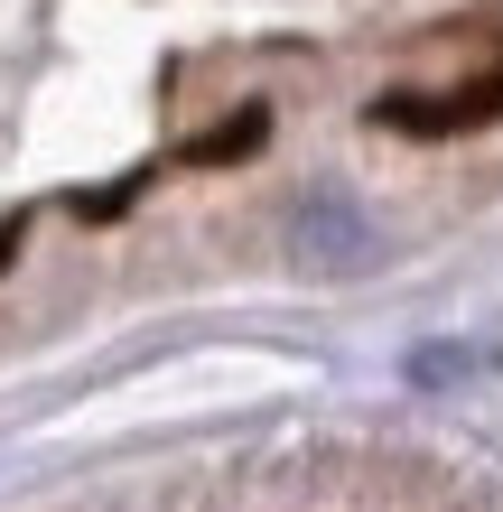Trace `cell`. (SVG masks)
I'll use <instances>...</instances> for the list:
<instances>
[{
	"label": "cell",
	"instance_id": "6da1fadb",
	"mask_svg": "<svg viewBox=\"0 0 503 512\" xmlns=\"http://www.w3.org/2000/svg\"><path fill=\"white\" fill-rule=\"evenodd\" d=\"M289 261L317 270V280H354V270L382 261V233H373V215L345 187H308L299 215H289Z\"/></svg>",
	"mask_w": 503,
	"mask_h": 512
}]
</instances>
